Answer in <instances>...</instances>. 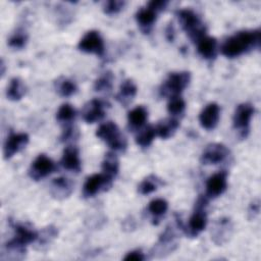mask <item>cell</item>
Here are the masks:
<instances>
[{
	"label": "cell",
	"mask_w": 261,
	"mask_h": 261,
	"mask_svg": "<svg viewBox=\"0 0 261 261\" xmlns=\"http://www.w3.org/2000/svg\"><path fill=\"white\" fill-rule=\"evenodd\" d=\"M261 33L259 30L242 31L227 38L221 45V53L228 58L238 57L254 48L259 47Z\"/></svg>",
	"instance_id": "obj_1"
},
{
	"label": "cell",
	"mask_w": 261,
	"mask_h": 261,
	"mask_svg": "<svg viewBox=\"0 0 261 261\" xmlns=\"http://www.w3.org/2000/svg\"><path fill=\"white\" fill-rule=\"evenodd\" d=\"M176 14L182 30L193 41L198 42L201 38L206 36V28L194 10L189 8L180 9Z\"/></svg>",
	"instance_id": "obj_2"
},
{
	"label": "cell",
	"mask_w": 261,
	"mask_h": 261,
	"mask_svg": "<svg viewBox=\"0 0 261 261\" xmlns=\"http://www.w3.org/2000/svg\"><path fill=\"white\" fill-rule=\"evenodd\" d=\"M208 204V197L201 195L195 204V211L189 219L188 225L184 226L182 230L187 236L191 238L197 237L207 224V215L205 212V208Z\"/></svg>",
	"instance_id": "obj_3"
},
{
	"label": "cell",
	"mask_w": 261,
	"mask_h": 261,
	"mask_svg": "<svg viewBox=\"0 0 261 261\" xmlns=\"http://www.w3.org/2000/svg\"><path fill=\"white\" fill-rule=\"evenodd\" d=\"M96 136L114 151H124L126 148V140L113 121L102 123L97 128Z\"/></svg>",
	"instance_id": "obj_4"
},
{
	"label": "cell",
	"mask_w": 261,
	"mask_h": 261,
	"mask_svg": "<svg viewBox=\"0 0 261 261\" xmlns=\"http://www.w3.org/2000/svg\"><path fill=\"white\" fill-rule=\"evenodd\" d=\"M191 80L189 71L171 72L164 81L160 88V94L165 97L179 96V94L188 87Z\"/></svg>",
	"instance_id": "obj_5"
},
{
	"label": "cell",
	"mask_w": 261,
	"mask_h": 261,
	"mask_svg": "<svg viewBox=\"0 0 261 261\" xmlns=\"http://www.w3.org/2000/svg\"><path fill=\"white\" fill-rule=\"evenodd\" d=\"M254 106L250 103L240 104L233 114V127L238 130L241 138H246L250 129V120L254 114Z\"/></svg>",
	"instance_id": "obj_6"
},
{
	"label": "cell",
	"mask_w": 261,
	"mask_h": 261,
	"mask_svg": "<svg viewBox=\"0 0 261 261\" xmlns=\"http://www.w3.org/2000/svg\"><path fill=\"white\" fill-rule=\"evenodd\" d=\"M56 168L55 163L45 154L38 155L32 162L29 175L34 180H40L50 175Z\"/></svg>",
	"instance_id": "obj_7"
},
{
	"label": "cell",
	"mask_w": 261,
	"mask_h": 261,
	"mask_svg": "<svg viewBox=\"0 0 261 261\" xmlns=\"http://www.w3.org/2000/svg\"><path fill=\"white\" fill-rule=\"evenodd\" d=\"M77 47L85 53H92L98 56H103L105 51L103 39L97 31H89L86 33L80 40Z\"/></svg>",
	"instance_id": "obj_8"
},
{
	"label": "cell",
	"mask_w": 261,
	"mask_h": 261,
	"mask_svg": "<svg viewBox=\"0 0 261 261\" xmlns=\"http://www.w3.org/2000/svg\"><path fill=\"white\" fill-rule=\"evenodd\" d=\"M112 181L103 173H95L86 179L83 187V196L90 198L101 191H106L112 186Z\"/></svg>",
	"instance_id": "obj_9"
},
{
	"label": "cell",
	"mask_w": 261,
	"mask_h": 261,
	"mask_svg": "<svg viewBox=\"0 0 261 261\" xmlns=\"http://www.w3.org/2000/svg\"><path fill=\"white\" fill-rule=\"evenodd\" d=\"M229 151L228 149L220 143H211L206 146L202 155H201V162L202 164L209 165V164H218L226 159L228 156Z\"/></svg>",
	"instance_id": "obj_10"
},
{
	"label": "cell",
	"mask_w": 261,
	"mask_h": 261,
	"mask_svg": "<svg viewBox=\"0 0 261 261\" xmlns=\"http://www.w3.org/2000/svg\"><path fill=\"white\" fill-rule=\"evenodd\" d=\"M29 143V136L25 133H10L3 146L4 159H9L21 151Z\"/></svg>",
	"instance_id": "obj_11"
},
{
	"label": "cell",
	"mask_w": 261,
	"mask_h": 261,
	"mask_svg": "<svg viewBox=\"0 0 261 261\" xmlns=\"http://www.w3.org/2000/svg\"><path fill=\"white\" fill-rule=\"evenodd\" d=\"M106 103L100 99H92L82 109V117L88 123L100 121L105 116Z\"/></svg>",
	"instance_id": "obj_12"
},
{
	"label": "cell",
	"mask_w": 261,
	"mask_h": 261,
	"mask_svg": "<svg viewBox=\"0 0 261 261\" xmlns=\"http://www.w3.org/2000/svg\"><path fill=\"white\" fill-rule=\"evenodd\" d=\"M227 187V173L219 171L212 174L206 181V196L216 198L224 193Z\"/></svg>",
	"instance_id": "obj_13"
},
{
	"label": "cell",
	"mask_w": 261,
	"mask_h": 261,
	"mask_svg": "<svg viewBox=\"0 0 261 261\" xmlns=\"http://www.w3.org/2000/svg\"><path fill=\"white\" fill-rule=\"evenodd\" d=\"M219 116H220V107L218 106V104L212 102L207 104L203 108V110L200 112L199 121L203 128L210 130L217 125Z\"/></svg>",
	"instance_id": "obj_14"
},
{
	"label": "cell",
	"mask_w": 261,
	"mask_h": 261,
	"mask_svg": "<svg viewBox=\"0 0 261 261\" xmlns=\"http://www.w3.org/2000/svg\"><path fill=\"white\" fill-rule=\"evenodd\" d=\"M175 239L176 236L174 233V230L170 226H167L165 230L160 234L159 240L154 247V253L152 255L155 257L158 253H160V256H163V253L172 252L177 246Z\"/></svg>",
	"instance_id": "obj_15"
},
{
	"label": "cell",
	"mask_w": 261,
	"mask_h": 261,
	"mask_svg": "<svg viewBox=\"0 0 261 261\" xmlns=\"http://www.w3.org/2000/svg\"><path fill=\"white\" fill-rule=\"evenodd\" d=\"M231 231H232V224L230 219L227 217H222L217 220V222L215 223L211 231L212 240L215 244L222 245L228 240V238L231 234Z\"/></svg>",
	"instance_id": "obj_16"
},
{
	"label": "cell",
	"mask_w": 261,
	"mask_h": 261,
	"mask_svg": "<svg viewBox=\"0 0 261 261\" xmlns=\"http://www.w3.org/2000/svg\"><path fill=\"white\" fill-rule=\"evenodd\" d=\"M63 168L69 171L79 172L81 170V159L79 149L75 146H68L63 150V154L60 160Z\"/></svg>",
	"instance_id": "obj_17"
},
{
	"label": "cell",
	"mask_w": 261,
	"mask_h": 261,
	"mask_svg": "<svg viewBox=\"0 0 261 261\" xmlns=\"http://www.w3.org/2000/svg\"><path fill=\"white\" fill-rule=\"evenodd\" d=\"M73 190V184L66 177H56L51 181L50 192L55 199L67 198Z\"/></svg>",
	"instance_id": "obj_18"
},
{
	"label": "cell",
	"mask_w": 261,
	"mask_h": 261,
	"mask_svg": "<svg viewBox=\"0 0 261 261\" xmlns=\"http://www.w3.org/2000/svg\"><path fill=\"white\" fill-rule=\"evenodd\" d=\"M137 91V86L130 79L124 80L119 87V91L116 94L115 99L122 106H127L136 97Z\"/></svg>",
	"instance_id": "obj_19"
},
{
	"label": "cell",
	"mask_w": 261,
	"mask_h": 261,
	"mask_svg": "<svg viewBox=\"0 0 261 261\" xmlns=\"http://www.w3.org/2000/svg\"><path fill=\"white\" fill-rule=\"evenodd\" d=\"M157 14L158 13L149 6L140 8L138 10V12L136 13L137 22L139 23V25L141 27L142 31L145 34H148L150 32L151 28L153 27V24L157 18Z\"/></svg>",
	"instance_id": "obj_20"
},
{
	"label": "cell",
	"mask_w": 261,
	"mask_h": 261,
	"mask_svg": "<svg viewBox=\"0 0 261 261\" xmlns=\"http://www.w3.org/2000/svg\"><path fill=\"white\" fill-rule=\"evenodd\" d=\"M198 53L205 59H213L216 56L217 42L215 38L204 36L197 42Z\"/></svg>",
	"instance_id": "obj_21"
},
{
	"label": "cell",
	"mask_w": 261,
	"mask_h": 261,
	"mask_svg": "<svg viewBox=\"0 0 261 261\" xmlns=\"http://www.w3.org/2000/svg\"><path fill=\"white\" fill-rule=\"evenodd\" d=\"M148 117V111L144 106H137L128 112L127 124L132 130H139L145 124Z\"/></svg>",
	"instance_id": "obj_22"
},
{
	"label": "cell",
	"mask_w": 261,
	"mask_h": 261,
	"mask_svg": "<svg viewBox=\"0 0 261 261\" xmlns=\"http://www.w3.org/2000/svg\"><path fill=\"white\" fill-rule=\"evenodd\" d=\"M178 126H179V122L177 118L175 117L165 118L155 126L156 136L160 137L161 139H168L175 133Z\"/></svg>",
	"instance_id": "obj_23"
},
{
	"label": "cell",
	"mask_w": 261,
	"mask_h": 261,
	"mask_svg": "<svg viewBox=\"0 0 261 261\" xmlns=\"http://www.w3.org/2000/svg\"><path fill=\"white\" fill-rule=\"evenodd\" d=\"M119 169V162L116 155L112 152H108L105 154L104 159L102 161V173L105 174L108 178L112 179L117 175Z\"/></svg>",
	"instance_id": "obj_24"
},
{
	"label": "cell",
	"mask_w": 261,
	"mask_h": 261,
	"mask_svg": "<svg viewBox=\"0 0 261 261\" xmlns=\"http://www.w3.org/2000/svg\"><path fill=\"white\" fill-rule=\"evenodd\" d=\"M147 209L148 212L152 215L153 224H158L160 218L166 213L168 209V204L164 199L157 198L149 203Z\"/></svg>",
	"instance_id": "obj_25"
},
{
	"label": "cell",
	"mask_w": 261,
	"mask_h": 261,
	"mask_svg": "<svg viewBox=\"0 0 261 261\" xmlns=\"http://www.w3.org/2000/svg\"><path fill=\"white\" fill-rule=\"evenodd\" d=\"M75 116H76L75 109L70 104H67V103L62 104L56 113V119L59 123L63 125V127L72 125L71 123L74 120Z\"/></svg>",
	"instance_id": "obj_26"
},
{
	"label": "cell",
	"mask_w": 261,
	"mask_h": 261,
	"mask_svg": "<svg viewBox=\"0 0 261 261\" xmlns=\"http://www.w3.org/2000/svg\"><path fill=\"white\" fill-rule=\"evenodd\" d=\"M25 94V86L19 77H13L10 80L9 86L6 91V96L11 101L20 100Z\"/></svg>",
	"instance_id": "obj_27"
},
{
	"label": "cell",
	"mask_w": 261,
	"mask_h": 261,
	"mask_svg": "<svg viewBox=\"0 0 261 261\" xmlns=\"http://www.w3.org/2000/svg\"><path fill=\"white\" fill-rule=\"evenodd\" d=\"M155 136H156L155 126L149 124L145 126L143 129H140V132L136 137V143L142 148H147L152 144Z\"/></svg>",
	"instance_id": "obj_28"
},
{
	"label": "cell",
	"mask_w": 261,
	"mask_h": 261,
	"mask_svg": "<svg viewBox=\"0 0 261 261\" xmlns=\"http://www.w3.org/2000/svg\"><path fill=\"white\" fill-rule=\"evenodd\" d=\"M55 89L62 97H69L73 95L77 90L75 84L66 77H59L55 82Z\"/></svg>",
	"instance_id": "obj_29"
},
{
	"label": "cell",
	"mask_w": 261,
	"mask_h": 261,
	"mask_svg": "<svg viewBox=\"0 0 261 261\" xmlns=\"http://www.w3.org/2000/svg\"><path fill=\"white\" fill-rule=\"evenodd\" d=\"M162 184V181L156 175H149L144 178L138 187V191L141 195H148L157 190V188Z\"/></svg>",
	"instance_id": "obj_30"
},
{
	"label": "cell",
	"mask_w": 261,
	"mask_h": 261,
	"mask_svg": "<svg viewBox=\"0 0 261 261\" xmlns=\"http://www.w3.org/2000/svg\"><path fill=\"white\" fill-rule=\"evenodd\" d=\"M185 108H186V103L179 96H173L169 98V101L167 104V111L172 117L181 115L185 111Z\"/></svg>",
	"instance_id": "obj_31"
},
{
	"label": "cell",
	"mask_w": 261,
	"mask_h": 261,
	"mask_svg": "<svg viewBox=\"0 0 261 261\" xmlns=\"http://www.w3.org/2000/svg\"><path fill=\"white\" fill-rule=\"evenodd\" d=\"M112 80L113 75L111 72H105L103 75H101L99 79L96 80L94 89L96 92L100 93H108L112 89Z\"/></svg>",
	"instance_id": "obj_32"
},
{
	"label": "cell",
	"mask_w": 261,
	"mask_h": 261,
	"mask_svg": "<svg viewBox=\"0 0 261 261\" xmlns=\"http://www.w3.org/2000/svg\"><path fill=\"white\" fill-rule=\"evenodd\" d=\"M27 41H28L27 33L23 30H17L9 38L8 45L14 49H21L25 46Z\"/></svg>",
	"instance_id": "obj_33"
},
{
	"label": "cell",
	"mask_w": 261,
	"mask_h": 261,
	"mask_svg": "<svg viewBox=\"0 0 261 261\" xmlns=\"http://www.w3.org/2000/svg\"><path fill=\"white\" fill-rule=\"evenodd\" d=\"M124 5L123 1H117V0H111V1H107L104 4L103 10L106 14H115L117 12H119L122 7Z\"/></svg>",
	"instance_id": "obj_34"
},
{
	"label": "cell",
	"mask_w": 261,
	"mask_h": 261,
	"mask_svg": "<svg viewBox=\"0 0 261 261\" xmlns=\"http://www.w3.org/2000/svg\"><path fill=\"white\" fill-rule=\"evenodd\" d=\"M144 259H145V256L141 250H135V251L128 252L123 258L124 261H143Z\"/></svg>",
	"instance_id": "obj_35"
},
{
	"label": "cell",
	"mask_w": 261,
	"mask_h": 261,
	"mask_svg": "<svg viewBox=\"0 0 261 261\" xmlns=\"http://www.w3.org/2000/svg\"><path fill=\"white\" fill-rule=\"evenodd\" d=\"M166 5H167V1H165V0H153V1H150L147 4V6L151 7L152 9H154L157 13L161 12L162 10H164Z\"/></svg>",
	"instance_id": "obj_36"
},
{
	"label": "cell",
	"mask_w": 261,
	"mask_h": 261,
	"mask_svg": "<svg viewBox=\"0 0 261 261\" xmlns=\"http://www.w3.org/2000/svg\"><path fill=\"white\" fill-rule=\"evenodd\" d=\"M165 36L169 42H173L174 37H175V31H174V27L172 23H168V25L166 27Z\"/></svg>",
	"instance_id": "obj_37"
},
{
	"label": "cell",
	"mask_w": 261,
	"mask_h": 261,
	"mask_svg": "<svg viewBox=\"0 0 261 261\" xmlns=\"http://www.w3.org/2000/svg\"><path fill=\"white\" fill-rule=\"evenodd\" d=\"M259 209H260V204H259V200L254 201L251 205H250V209H249V213L254 215H257L259 213Z\"/></svg>",
	"instance_id": "obj_38"
}]
</instances>
